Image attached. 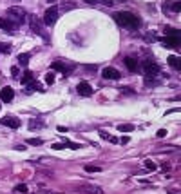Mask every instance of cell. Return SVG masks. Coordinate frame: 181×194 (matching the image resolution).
I'll list each match as a JSON object with an SVG mask.
<instances>
[{
    "label": "cell",
    "mask_w": 181,
    "mask_h": 194,
    "mask_svg": "<svg viewBox=\"0 0 181 194\" xmlns=\"http://www.w3.org/2000/svg\"><path fill=\"white\" fill-rule=\"evenodd\" d=\"M114 20H116L120 25L130 29V31H136V29H139V25H141L139 16H136V15L130 13V11H120V13H114Z\"/></svg>",
    "instance_id": "obj_1"
},
{
    "label": "cell",
    "mask_w": 181,
    "mask_h": 194,
    "mask_svg": "<svg viewBox=\"0 0 181 194\" xmlns=\"http://www.w3.org/2000/svg\"><path fill=\"white\" fill-rule=\"evenodd\" d=\"M6 18H9L15 24H22V22H25V18H27V13L22 9V7H18V6H13V7L7 9V16Z\"/></svg>",
    "instance_id": "obj_2"
},
{
    "label": "cell",
    "mask_w": 181,
    "mask_h": 194,
    "mask_svg": "<svg viewBox=\"0 0 181 194\" xmlns=\"http://www.w3.org/2000/svg\"><path fill=\"white\" fill-rule=\"evenodd\" d=\"M139 67H141V71L145 73L147 78H154V76L160 73V65L156 64V62H152V60H145Z\"/></svg>",
    "instance_id": "obj_3"
},
{
    "label": "cell",
    "mask_w": 181,
    "mask_h": 194,
    "mask_svg": "<svg viewBox=\"0 0 181 194\" xmlns=\"http://www.w3.org/2000/svg\"><path fill=\"white\" fill-rule=\"evenodd\" d=\"M56 20H58V9L54 7V6H51L49 9L43 13V25H54L56 24Z\"/></svg>",
    "instance_id": "obj_4"
},
{
    "label": "cell",
    "mask_w": 181,
    "mask_h": 194,
    "mask_svg": "<svg viewBox=\"0 0 181 194\" xmlns=\"http://www.w3.org/2000/svg\"><path fill=\"white\" fill-rule=\"evenodd\" d=\"M75 64H69V62H54L51 64V69L54 71H60V73H64V75H71L73 71H75Z\"/></svg>",
    "instance_id": "obj_5"
},
{
    "label": "cell",
    "mask_w": 181,
    "mask_h": 194,
    "mask_svg": "<svg viewBox=\"0 0 181 194\" xmlns=\"http://www.w3.org/2000/svg\"><path fill=\"white\" fill-rule=\"evenodd\" d=\"M76 191H78V192H85V194H103L102 187H98V185H93V183L80 185V187H76Z\"/></svg>",
    "instance_id": "obj_6"
},
{
    "label": "cell",
    "mask_w": 181,
    "mask_h": 194,
    "mask_svg": "<svg viewBox=\"0 0 181 194\" xmlns=\"http://www.w3.org/2000/svg\"><path fill=\"white\" fill-rule=\"evenodd\" d=\"M29 24H31V31L38 33V35H42L43 38L47 40V36H45V33H43V22L40 18H36V16H31L29 18Z\"/></svg>",
    "instance_id": "obj_7"
},
{
    "label": "cell",
    "mask_w": 181,
    "mask_h": 194,
    "mask_svg": "<svg viewBox=\"0 0 181 194\" xmlns=\"http://www.w3.org/2000/svg\"><path fill=\"white\" fill-rule=\"evenodd\" d=\"M76 91H78V95L80 96H91L93 95V87H91V84L89 82H80L78 84V87H76Z\"/></svg>",
    "instance_id": "obj_8"
},
{
    "label": "cell",
    "mask_w": 181,
    "mask_h": 194,
    "mask_svg": "<svg viewBox=\"0 0 181 194\" xmlns=\"http://www.w3.org/2000/svg\"><path fill=\"white\" fill-rule=\"evenodd\" d=\"M102 76H103L105 80H120V78H121L120 71H116L114 67H105V69L102 71Z\"/></svg>",
    "instance_id": "obj_9"
},
{
    "label": "cell",
    "mask_w": 181,
    "mask_h": 194,
    "mask_svg": "<svg viewBox=\"0 0 181 194\" xmlns=\"http://www.w3.org/2000/svg\"><path fill=\"white\" fill-rule=\"evenodd\" d=\"M123 64L127 65V69L130 71V73H136L139 69V62L136 60V58H132V56H125L123 58Z\"/></svg>",
    "instance_id": "obj_10"
},
{
    "label": "cell",
    "mask_w": 181,
    "mask_h": 194,
    "mask_svg": "<svg viewBox=\"0 0 181 194\" xmlns=\"http://www.w3.org/2000/svg\"><path fill=\"white\" fill-rule=\"evenodd\" d=\"M13 98H15L13 89H11V87H2V91H0V100L6 102V104H9V102H13Z\"/></svg>",
    "instance_id": "obj_11"
},
{
    "label": "cell",
    "mask_w": 181,
    "mask_h": 194,
    "mask_svg": "<svg viewBox=\"0 0 181 194\" xmlns=\"http://www.w3.org/2000/svg\"><path fill=\"white\" fill-rule=\"evenodd\" d=\"M0 29H4V31H16L18 24L11 22L9 18H0Z\"/></svg>",
    "instance_id": "obj_12"
},
{
    "label": "cell",
    "mask_w": 181,
    "mask_h": 194,
    "mask_svg": "<svg viewBox=\"0 0 181 194\" xmlns=\"http://www.w3.org/2000/svg\"><path fill=\"white\" fill-rule=\"evenodd\" d=\"M2 123L7 125V127H11V129H18V127H20V120L15 118V116H6V118H2Z\"/></svg>",
    "instance_id": "obj_13"
},
{
    "label": "cell",
    "mask_w": 181,
    "mask_h": 194,
    "mask_svg": "<svg viewBox=\"0 0 181 194\" xmlns=\"http://www.w3.org/2000/svg\"><path fill=\"white\" fill-rule=\"evenodd\" d=\"M163 11H172V13H179L181 11V4L179 2H165L163 4Z\"/></svg>",
    "instance_id": "obj_14"
},
{
    "label": "cell",
    "mask_w": 181,
    "mask_h": 194,
    "mask_svg": "<svg viewBox=\"0 0 181 194\" xmlns=\"http://www.w3.org/2000/svg\"><path fill=\"white\" fill-rule=\"evenodd\" d=\"M165 44L167 45H172V47H178L179 45V35H167Z\"/></svg>",
    "instance_id": "obj_15"
},
{
    "label": "cell",
    "mask_w": 181,
    "mask_h": 194,
    "mask_svg": "<svg viewBox=\"0 0 181 194\" xmlns=\"http://www.w3.org/2000/svg\"><path fill=\"white\" fill-rule=\"evenodd\" d=\"M169 64H170L176 71H179L181 69V58L179 56H176V54H170V56H169Z\"/></svg>",
    "instance_id": "obj_16"
},
{
    "label": "cell",
    "mask_w": 181,
    "mask_h": 194,
    "mask_svg": "<svg viewBox=\"0 0 181 194\" xmlns=\"http://www.w3.org/2000/svg\"><path fill=\"white\" fill-rule=\"evenodd\" d=\"M25 85H27V93H33V91H42V85H40L36 80H31V82H27Z\"/></svg>",
    "instance_id": "obj_17"
},
{
    "label": "cell",
    "mask_w": 181,
    "mask_h": 194,
    "mask_svg": "<svg viewBox=\"0 0 181 194\" xmlns=\"http://www.w3.org/2000/svg\"><path fill=\"white\" fill-rule=\"evenodd\" d=\"M29 60H31V54H29V53H22V54H18V64L24 65V67L29 64Z\"/></svg>",
    "instance_id": "obj_18"
},
{
    "label": "cell",
    "mask_w": 181,
    "mask_h": 194,
    "mask_svg": "<svg viewBox=\"0 0 181 194\" xmlns=\"http://www.w3.org/2000/svg\"><path fill=\"white\" fill-rule=\"evenodd\" d=\"M118 129L121 132H130V131H134V125L132 123H121V125H118Z\"/></svg>",
    "instance_id": "obj_19"
},
{
    "label": "cell",
    "mask_w": 181,
    "mask_h": 194,
    "mask_svg": "<svg viewBox=\"0 0 181 194\" xmlns=\"http://www.w3.org/2000/svg\"><path fill=\"white\" fill-rule=\"evenodd\" d=\"M31 80H33V73H31V71H25V73H24V76L20 78V82L24 84V85H25L27 82H31Z\"/></svg>",
    "instance_id": "obj_20"
},
{
    "label": "cell",
    "mask_w": 181,
    "mask_h": 194,
    "mask_svg": "<svg viewBox=\"0 0 181 194\" xmlns=\"http://www.w3.org/2000/svg\"><path fill=\"white\" fill-rule=\"evenodd\" d=\"M40 127H43L42 120H31V123H29V129H40Z\"/></svg>",
    "instance_id": "obj_21"
},
{
    "label": "cell",
    "mask_w": 181,
    "mask_h": 194,
    "mask_svg": "<svg viewBox=\"0 0 181 194\" xmlns=\"http://www.w3.org/2000/svg\"><path fill=\"white\" fill-rule=\"evenodd\" d=\"M0 53H4V54H9V53H11V45H9V44H4V42H0Z\"/></svg>",
    "instance_id": "obj_22"
},
{
    "label": "cell",
    "mask_w": 181,
    "mask_h": 194,
    "mask_svg": "<svg viewBox=\"0 0 181 194\" xmlns=\"http://www.w3.org/2000/svg\"><path fill=\"white\" fill-rule=\"evenodd\" d=\"M15 192H22V194H27V192H29V189H27V185L20 183V185H16V187H15Z\"/></svg>",
    "instance_id": "obj_23"
},
{
    "label": "cell",
    "mask_w": 181,
    "mask_h": 194,
    "mask_svg": "<svg viewBox=\"0 0 181 194\" xmlns=\"http://www.w3.org/2000/svg\"><path fill=\"white\" fill-rule=\"evenodd\" d=\"M84 169H85L87 173H100L102 171V167H98V165H85Z\"/></svg>",
    "instance_id": "obj_24"
},
{
    "label": "cell",
    "mask_w": 181,
    "mask_h": 194,
    "mask_svg": "<svg viewBox=\"0 0 181 194\" xmlns=\"http://www.w3.org/2000/svg\"><path fill=\"white\" fill-rule=\"evenodd\" d=\"M64 145H65V147H71V149H80V147H82L80 143H73V141L65 140V136H64Z\"/></svg>",
    "instance_id": "obj_25"
},
{
    "label": "cell",
    "mask_w": 181,
    "mask_h": 194,
    "mask_svg": "<svg viewBox=\"0 0 181 194\" xmlns=\"http://www.w3.org/2000/svg\"><path fill=\"white\" fill-rule=\"evenodd\" d=\"M45 84H49V85H53L54 84V75L53 73H47V75H45Z\"/></svg>",
    "instance_id": "obj_26"
},
{
    "label": "cell",
    "mask_w": 181,
    "mask_h": 194,
    "mask_svg": "<svg viewBox=\"0 0 181 194\" xmlns=\"http://www.w3.org/2000/svg\"><path fill=\"white\" fill-rule=\"evenodd\" d=\"M145 167H147L149 171H156V169H158V165H156L154 162H150V160H147V162H145Z\"/></svg>",
    "instance_id": "obj_27"
},
{
    "label": "cell",
    "mask_w": 181,
    "mask_h": 194,
    "mask_svg": "<svg viewBox=\"0 0 181 194\" xmlns=\"http://www.w3.org/2000/svg\"><path fill=\"white\" fill-rule=\"evenodd\" d=\"M27 143L36 147V145H42V140H40V138H29V140H27Z\"/></svg>",
    "instance_id": "obj_28"
},
{
    "label": "cell",
    "mask_w": 181,
    "mask_h": 194,
    "mask_svg": "<svg viewBox=\"0 0 181 194\" xmlns=\"http://www.w3.org/2000/svg\"><path fill=\"white\" fill-rule=\"evenodd\" d=\"M51 149H53V151H60V149H65V145H64V141H62V143H54Z\"/></svg>",
    "instance_id": "obj_29"
},
{
    "label": "cell",
    "mask_w": 181,
    "mask_h": 194,
    "mask_svg": "<svg viewBox=\"0 0 181 194\" xmlns=\"http://www.w3.org/2000/svg\"><path fill=\"white\" fill-rule=\"evenodd\" d=\"M18 73H20V69H18L16 65H15V67H11V75H13V76H18Z\"/></svg>",
    "instance_id": "obj_30"
},
{
    "label": "cell",
    "mask_w": 181,
    "mask_h": 194,
    "mask_svg": "<svg viewBox=\"0 0 181 194\" xmlns=\"http://www.w3.org/2000/svg\"><path fill=\"white\" fill-rule=\"evenodd\" d=\"M165 134H167V131H165V129H160V131H158V138H163Z\"/></svg>",
    "instance_id": "obj_31"
},
{
    "label": "cell",
    "mask_w": 181,
    "mask_h": 194,
    "mask_svg": "<svg viewBox=\"0 0 181 194\" xmlns=\"http://www.w3.org/2000/svg\"><path fill=\"white\" fill-rule=\"evenodd\" d=\"M121 93H129V95H130V93H134V91H132L130 87H123V89H121Z\"/></svg>",
    "instance_id": "obj_32"
},
{
    "label": "cell",
    "mask_w": 181,
    "mask_h": 194,
    "mask_svg": "<svg viewBox=\"0 0 181 194\" xmlns=\"http://www.w3.org/2000/svg\"><path fill=\"white\" fill-rule=\"evenodd\" d=\"M103 6H112V0H100Z\"/></svg>",
    "instance_id": "obj_33"
},
{
    "label": "cell",
    "mask_w": 181,
    "mask_h": 194,
    "mask_svg": "<svg viewBox=\"0 0 181 194\" xmlns=\"http://www.w3.org/2000/svg\"><path fill=\"white\" fill-rule=\"evenodd\" d=\"M84 2H87V4H91V6H96L100 0H84Z\"/></svg>",
    "instance_id": "obj_34"
},
{
    "label": "cell",
    "mask_w": 181,
    "mask_h": 194,
    "mask_svg": "<svg viewBox=\"0 0 181 194\" xmlns=\"http://www.w3.org/2000/svg\"><path fill=\"white\" fill-rule=\"evenodd\" d=\"M16 151H25V145H16Z\"/></svg>",
    "instance_id": "obj_35"
},
{
    "label": "cell",
    "mask_w": 181,
    "mask_h": 194,
    "mask_svg": "<svg viewBox=\"0 0 181 194\" xmlns=\"http://www.w3.org/2000/svg\"><path fill=\"white\" fill-rule=\"evenodd\" d=\"M0 109H2V107H0Z\"/></svg>",
    "instance_id": "obj_36"
}]
</instances>
